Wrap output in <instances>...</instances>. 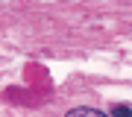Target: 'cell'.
I'll use <instances>...</instances> for the list:
<instances>
[{"label": "cell", "mask_w": 132, "mask_h": 117, "mask_svg": "<svg viewBox=\"0 0 132 117\" xmlns=\"http://www.w3.org/2000/svg\"><path fill=\"white\" fill-rule=\"evenodd\" d=\"M68 117H112V114H103V111H97V108H71Z\"/></svg>", "instance_id": "6da1fadb"}, {"label": "cell", "mask_w": 132, "mask_h": 117, "mask_svg": "<svg viewBox=\"0 0 132 117\" xmlns=\"http://www.w3.org/2000/svg\"><path fill=\"white\" fill-rule=\"evenodd\" d=\"M112 117H132V108L129 105H114L112 108Z\"/></svg>", "instance_id": "7a4b0ae2"}]
</instances>
